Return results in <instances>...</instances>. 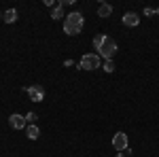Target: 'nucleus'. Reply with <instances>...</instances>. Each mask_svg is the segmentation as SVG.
Returning a JSON list of instances; mask_svg holds the SVG:
<instances>
[{
    "instance_id": "nucleus-1",
    "label": "nucleus",
    "mask_w": 159,
    "mask_h": 157,
    "mask_svg": "<svg viewBox=\"0 0 159 157\" xmlns=\"http://www.w3.org/2000/svg\"><path fill=\"white\" fill-rule=\"evenodd\" d=\"M93 49L100 53V58L112 60L115 53H117V43L106 34H98V36H93Z\"/></svg>"
},
{
    "instance_id": "nucleus-2",
    "label": "nucleus",
    "mask_w": 159,
    "mask_h": 157,
    "mask_svg": "<svg viewBox=\"0 0 159 157\" xmlns=\"http://www.w3.org/2000/svg\"><path fill=\"white\" fill-rule=\"evenodd\" d=\"M83 30V15L81 13H70V15H66V19H64V32L66 34H70V36H74V34H79Z\"/></svg>"
},
{
    "instance_id": "nucleus-3",
    "label": "nucleus",
    "mask_w": 159,
    "mask_h": 157,
    "mask_svg": "<svg viewBox=\"0 0 159 157\" xmlns=\"http://www.w3.org/2000/svg\"><path fill=\"white\" fill-rule=\"evenodd\" d=\"M79 68L81 70H96V68H100V55H96V53H85L81 58Z\"/></svg>"
},
{
    "instance_id": "nucleus-4",
    "label": "nucleus",
    "mask_w": 159,
    "mask_h": 157,
    "mask_svg": "<svg viewBox=\"0 0 159 157\" xmlns=\"http://www.w3.org/2000/svg\"><path fill=\"white\" fill-rule=\"evenodd\" d=\"M112 146H115L117 151H125V149L129 146L127 134H125V132H117L115 136H112Z\"/></svg>"
},
{
    "instance_id": "nucleus-5",
    "label": "nucleus",
    "mask_w": 159,
    "mask_h": 157,
    "mask_svg": "<svg viewBox=\"0 0 159 157\" xmlns=\"http://www.w3.org/2000/svg\"><path fill=\"white\" fill-rule=\"evenodd\" d=\"M25 91H28V98H30L32 102H43V98H45V89H43L40 85H32V87H28Z\"/></svg>"
},
{
    "instance_id": "nucleus-6",
    "label": "nucleus",
    "mask_w": 159,
    "mask_h": 157,
    "mask_svg": "<svg viewBox=\"0 0 159 157\" xmlns=\"http://www.w3.org/2000/svg\"><path fill=\"white\" fill-rule=\"evenodd\" d=\"M9 123H11L13 130H24V127H28L25 117H24V115H19V113H13L11 117H9Z\"/></svg>"
},
{
    "instance_id": "nucleus-7",
    "label": "nucleus",
    "mask_w": 159,
    "mask_h": 157,
    "mask_svg": "<svg viewBox=\"0 0 159 157\" xmlns=\"http://www.w3.org/2000/svg\"><path fill=\"white\" fill-rule=\"evenodd\" d=\"M138 24H140V15H138V13L129 11V13L123 15V25H127V28H136Z\"/></svg>"
},
{
    "instance_id": "nucleus-8",
    "label": "nucleus",
    "mask_w": 159,
    "mask_h": 157,
    "mask_svg": "<svg viewBox=\"0 0 159 157\" xmlns=\"http://www.w3.org/2000/svg\"><path fill=\"white\" fill-rule=\"evenodd\" d=\"M25 136H28L30 140H36L38 136H40V130H38V125H28V127H25Z\"/></svg>"
},
{
    "instance_id": "nucleus-9",
    "label": "nucleus",
    "mask_w": 159,
    "mask_h": 157,
    "mask_svg": "<svg viewBox=\"0 0 159 157\" xmlns=\"http://www.w3.org/2000/svg\"><path fill=\"white\" fill-rule=\"evenodd\" d=\"M110 13H112V7L106 4V2H102L98 7V17H110Z\"/></svg>"
},
{
    "instance_id": "nucleus-10",
    "label": "nucleus",
    "mask_w": 159,
    "mask_h": 157,
    "mask_svg": "<svg viewBox=\"0 0 159 157\" xmlns=\"http://www.w3.org/2000/svg\"><path fill=\"white\" fill-rule=\"evenodd\" d=\"M2 19H4L7 24H13V21L17 19V11H15V9H9V11L2 15Z\"/></svg>"
},
{
    "instance_id": "nucleus-11",
    "label": "nucleus",
    "mask_w": 159,
    "mask_h": 157,
    "mask_svg": "<svg viewBox=\"0 0 159 157\" xmlns=\"http://www.w3.org/2000/svg\"><path fill=\"white\" fill-rule=\"evenodd\" d=\"M61 9H64V2H57V7L53 9L51 17H53V19H61V17H64V11H61Z\"/></svg>"
},
{
    "instance_id": "nucleus-12",
    "label": "nucleus",
    "mask_w": 159,
    "mask_h": 157,
    "mask_svg": "<svg viewBox=\"0 0 159 157\" xmlns=\"http://www.w3.org/2000/svg\"><path fill=\"white\" fill-rule=\"evenodd\" d=\"M102 68H104V72H108V74H110V72H115V62H112V60H106Z\"/></svg>"
},
{
    "instance_id": "nucleus-13",
    "label": "nucleus",
    "mask_w": 159,
    "mask_h": 157,
    "mask_svg": "<svg viewBox=\"0 0 159 157\" xmlns=\"http://www.w3.org/2000/svg\"><path fill=\"white\" fill-rule=\"evenodd\" d=\"M36 119H38L36 113H28V115H25V121H28L30 125H34V121H36Z\"/></svg>"
},
{
    "instance_id": "nucleus-14",
    "label": "nucleus",
    "mask_w": 159,
    "mask_h": 157,
    "mask_svg": "<svg viewBox=\"0 0 159 157\" xmlns=\"http://www.w3.org/2000/svg\"><path fill=\"white\" fill-rule=\"evenodd\" d=\"M115 157H125V155H123V153H119V155H115Z\"/></svg>"
},
{
    "instance_id": "nucleus-15",
    "label": "nucleus",
    "mask_w": 159,
    "mask_h": 157,
    "mask_svg": "<svg viewBox=\"0 0 159 157\" xmlns=\"http://www.w3.org/2000/svg\"><path fill=\"white\" fill-rule=\"evenodd\" d=\"M155 15H157V17H159V7H157V11H155Z\"/></svg>"
},
{
    "instance_id": "nucleus-16",
    "label": "nucleus",
    "mask_w": 159,
    "mask_h": 157,
    "mask_svg": "<svg viewBox=\"0 0 159 157\" xmlns=\"http://www.w3.org/2000/svg\"><path fill=\"white\" fill-rule=\"evenodd\" d=\"M0 19H2V15H0Z\"/></svg>"
}]
</instances>
